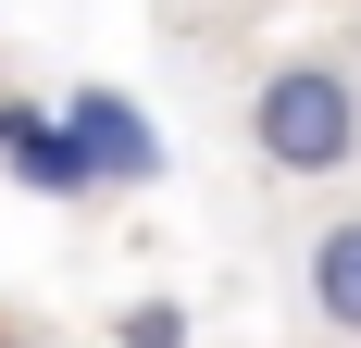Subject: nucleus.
Instances as JSON below:
<instances>
[{
    "mask_svg": "<svg viewBox=\"0 0 361 348\" xmlns=\"http://www.w3.org/2000/svg\"><path fill=\"white\" fill-rule=\"evenodd\" d=\"M250 149H262V174H299V187L361 162V37L349 50H287L250 87Z\"/></svg>",
    "mask_w": 361,
    "mask_h": 348,
    "instance_id": "1",
    "label": "nucleus"
},
{
    "mask_svg": "<svg viewBox=\"0 0 361 348\" xmlns=\"http://www.w3.org/2000/svg\"><path fill=\"white\" fill-rule=\"evenodd\" d=\"M0 174L25 199H100V162L63 125V100H0Z\"/></svg>",
    "mask_w": 361,
    "mask_h": 348,
    "instance_id": "2",
    "label": "nucleus"
},
{
    "mask_svg": "<svg viewBox=\"0 0 361 348\" xmlns=\"http://www.w3.org/2000/svg\"><path fill=\"white\" fill-rule=\"evenodd\" d=\"M63 125L87 137V162H100V199H112V187H162V162H175L162 125H149L125 87H63Z\"/></svg>",
    "mask_w": 361,
    "mask_h": 348,
    "instance_id": "3",
    "label": "nucleus"
},
{
    "mask_svg": "<svg viewBox=\"0 0 361 348\" xmlns=\"http://www.w3.org/2000/svg\"><path fill=\"white\" fill-rule=\"evenodd\" d=\"M299 299H312L324 336H361V211H324L299 237Z\"/></svg>",
    "mask_w": 361,
    "mask_h": 348,
    "instance_id": "4",
    "label": "nucleus"
},
{
    "mask_svg": "<svg viewBox=\"0 0 361 348\" xmlns=\"http://www.w3.org/2000/svg\"><path fill=\"white\" fill-rule=\"evenodd\" d=\"M200 323H187V299H125V323H112V348H187Z\"/></svg>",
    "mask_w": 361,
    "mask_h": 348,
    "instance_id": "5",
    "label": "nucleus"
},
{
    "mask_svg": "<svg viewBox=\"0 0 361 348\" xmlns=\"http://www.w3.org/2000/svg\"><path fill=\"white\" fill-rule=\"evenodd\" d=\"M13 348H37V336H13Z\"/></svg>",
    "mask_w": 361,
    "mask_h": 348,
    "instance_id": "6",
    "label": "nucleus"
}]
</instances>
